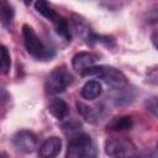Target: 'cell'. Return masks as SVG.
Instances as JSON below:
<instances>
[{"label":"cell","mask_w":158,"mask_h":158,"mask_svg":"<svg viewBox=\"0 0 158 158\" xmlns=\"http://www.w3.org/2000/svg\"><path fill=\"white\" fill-rule=\"evenodd\" d=\"M22 37H23V44L28 54L35 57L40 60H48L54 57V49L47 46L35 32V30L28 26H22Z\"/></svg>","instance_id":"1"},{"label":"cell","mask_w":158,"mask_h":158,"mask_svg":"<svg viewBox=\"0 0 158 158\" xmlns=\"http://www.w3.org/2000/svg\"><path fill=\"white\" fill-rule=\"evenodd\" d=\"M98 149L88 133L78 132L70 136L67 147V158H96Z\"/></svg>","instance_id":"2"},{"label":"cell","mask_w":158,"mask_h":158,"mask_svg":"<svg viewBox=\"0 0 158 158\" xmlns=\"http://www.w3.org/2000/svg\"><path fill=\"white\" fill-rule=\"evenodd\" d=\"M84 75H96L114 89H121L127 83L123 73L114 67H105V65L93 67Z\"/></svg>","instance_id":"3"},{"label":"cell","mask_w":158,"mask_h":158,"mask_svg":"<svg viewBox=\"0 0 158 158\" xmlns=\"http://www.w3.org/2000/svg\"><path fill=\"white\" fill-rule=\"evenodd\" d=\"M73 81L72 74L64 68H56L46 79V90L49 94L63 93Z\"/></svg>","instance_id":"4"},{"label":"cell","mask_w":158,"mask_h":158,"mask_svg":"<svg viewBox=\"0 0 158 158\" xmlns=\"http://www.w3.org/2000/svg\"><path fill=\"white\" fill-rule=\"evenodd\" d=\"M105 152L111 158H132L136 154L135 144L127 138L106 139Z\"/></svg>","instance_id":"5"},{"label":"cell","mask_w":158,"mask_h":158,"mask_svg":"<svg viewBox=\"0 0 158 158\" xmlns=\"http://www.w3.org/2000/svg\"><path fill=\"white\" fill-rule=\"evenodd\" d=\"M12 144L14 147L22 153H32L38 144L37 136L27 130L17 131L12 137Z\"/></svg>","instance_id":"6"},{"label":"cell","mask_w":158,"mask_h":158,"mask_svg":"<svg viewBox=\"0 0 158 158\" xmlns=\"http://www.w3.org/2000/svg\"><path fill=\"white\" fill-rule=\"evenodd\" d=\"M98 59H99L98 56L91 52H79L73 57L72 65L78 73L84 75L90 68L95 67V63L98 62Z\"/></svg>","instance_id":"7"},{"label":"cell","mask_w":158,"mask_h":158,"mask_svg":"<svg viewBox=\"0 0 158 158\" xmlns=\"http://www.w3.org/2000/svg\"><path fill=\"white\" fill-rule=\"evenodd\" d=\"M62 149V141L60 138L52 136L47 138L40 147L38 156L40 158H56Z\"/></svg>","instance_id":"8"},{"label":"cell","mask_w":158,"mask_h":158,"mask_svg":"<svg viewBox=\"0 0 158 158\" xmlns=\"http://www.w3.org/2000/svg\"><path fill=\"white\" fill-rule=\"evenodd\" d=\"M48 111L58 120H63L69 115V106L68 104L59 98L52 99V101L48 105Z\"/></svg>","instance_id":"9"},{"label":"cell","mask_w":158,"mask_h":158,"mask_svg":"<svg viewBox=\"0 0 158 158\" xmlns=\"http://www.w3.org/2000/svg\"><path fill=\"white\" fill-rule=\"evenodd\" d=\"M101 93H102V88L98 80H89L81 88V96L86 100H94L99 98Z\"/></svg>","instance_id":"10"},{"label":"cell","mask_w":158,"mask_h":158,"mask_svg":"<svg viewBox=\"0 0 158 158\" xmlns=\"http://www.w3.org/2000/svg\"><path fill=\"white\" fill-rule=\"evenodd\" d=\"M133 126V121L130 116H121V117H115L109 125H107V130L110 131H126V130H131Z\"/></svg>","instance_id":"11"},{"label":"cell","mask_w":158,"mask_h":158,"mask_svg":"<svg viewBox=\"0 0 158 158\" xmlns=\"http://www.w3.org/2000/svg\"><path fill=\"white\" fill-rule=\"evenodd\" d=\"M35 9L38 14H41L43 17H46L51 22H54L59 16V14H57L56 10H53L47 1H42V0L36 1L35 2Z\"/></svg>","instance_id":"12"},{"label":"cell","mask_w":158,"mask_h":158,"mask_svg":"<svg viewBox=\"0 0 158 158\" xmlns=\"http://www.w3.org/2000/svg\"><path fill=\"white\" fill-rule=\"evenodd\" d=\"M53 23V26H54V30H56V32L60 36V37H63V38H65V40H70V31H69V25H68V22H67V20L63 17V16H58V19L54 21V22H52Z\"/></svg>","instance_id":"13"},{"label":"cell","mask_w":158,"mask_h":158,"mask_svg":"<svg viewBox=\"0 0 158 158\" xmlns=\"http://www.w3.org/2000/svg\"><path fill=\"white\" fill-rule=\"evenodd\" d=\"M14 15H15L14 7L9 2L2 1L1 2V23L4 26H9L14 20Z\"/></svg>","instance_id":"14"},{"label":"cell","mask_w":158,"mask_h":158,"mask_svg":"<svg viewBox=\"0 0 158 158\" xmlns=\"http://www.w3.org/2000/svg\"><path fill=\"white\" fill-rule=\"evenodd\" d=\"M77 106H78V111L80 112V115L86 120V121H90V122H94L95 118H96V114L95 111L93 110V107H89L88 105L83 104V102H77Z\"/></svg>","instance_id":"15"},{"label":"cell","mask_w":158,"mask_h":158,"mask_svg":"<svg viewBox=\"0 0 158 158\" xmlns=\"http://www.w3.org/2000/svg\"><path fill=\"white\" fill-rule=\"evenodd\" d=\"M11 67V57L10 53L7 51V48L2 44L1 46V68H2V73L6 74L10 70Z\"/></svg>","instance_id":"16"},{"label":"cell","mask_w":158,"mask_h":158,"mask_svg":"<svg viewBox=\"0 0 158 158\" xmlns=\"http://www.w3.org/2000/svg\"><path fill=\"white\" fill-rule=\"evenodd\" d=\"M144 105H146L148 111H151L154 116L158 117V96H153V98L147 99Z\"/></svg>","instance_id":"17"},{"label":"cell","mask_w":158,"mask_h":158,"mask_svg":"<svg viewBox=\"0 0 158 158\" xmlns=\"http://www.w3.org/2000/svg\"><path fill=\"white\" fill-rule=\"evenodd\" d=\"M146 80H147V83H149L152 85H158V67L157 68H151L147 72Z\"/></svg>","instance_id":"18"},{"label":"cell","mask_w":158,"mask_h":158,"mask_svg":"<svg viewBox=\"0 0 158 158\" xmlns=\"http://www.w3.org/2000/svg\"><path fill=\"white\" fill-rule=\"evenodd\" d=\"M132 158H158V151H143L138 154H135Z\"/></svg>","instance_id":"19"},{"label":"cell","mask_w":158,"mask_h":158,"mask_svg":"<svg viewBox=\"0 0 158 158\" xmlns=\"http://www.w3.org/2000/svg\"><path fill=\"white\" fill-rule=\"evenodd\" d=\"M152 43H153V46L158 49V30L157 31H154L153 33H152Z\"/></svg>","instance_id":"20"}]
</instances>
